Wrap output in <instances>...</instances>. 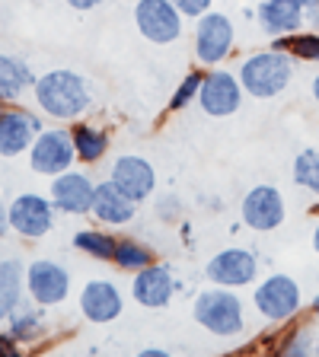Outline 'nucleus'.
Here are the masks:
<instances>
[{
	"label": "nucleus",
	"instance_id": "obj_30",
	"mask_svg": "<svg viewBox=\"0 0 319 357\" xmlns=\"http://www.w3.org/2000/svg\"><path fill=\"white\" fill-rule=\"evenodd\" d=\"M211 3H214V0H172V7H176L182 16H192V20L208 13Z\"/></svg>",
	"mask_w": 319,
	"mask_h": 357
},
{
	"label": "nucleus",
	"instance_id": "obj_10",
	"mask_svg": "<svg viewBox=\"0 0 319 357\" xmlns=\"http://www.w3.org/2000/svg\"><path fill=\"white\" fill-rule=\"evenodd\" d=\"M243 83H239V74H230V70H211L205 74L198 89V105L205 115L211 119H227L233 112H239L243 105Z\"/></svg>",
	"mask_w": 319,
	"mask_h": 357
},
{
	"label": "nucleus",
	"instance_id": "obj_17",
	"mask_svg": "<svg viewBox=\"0 0 319 357\" xmlns=\"http://www.w3.org/2000/svg\"><path fill=\"white\" fill-rule=\"evenodd\" d=\"M89 214L96 217L99 223H105V227H128L134 220V214H138V201L128 198L112 178H103V182H96V195H93Z\"/></svg>",
	"mask_w": 319,
	"mask_h": 357
},
{
	"label": "nucleus",
	"instance_id": "obj_13",
	"mask_svg": "<svg viewBox=\"0 0 319 357\" xmlns=\"http://www.w3.org/2000/svg\"><path fill=\"white\" fill-rule=\"evenodd\" d=\"M45 131L42 119L26 109H0V156L29 153L32 141Z\"/></svg>",
	"mask_w": 319,
	"mask_h": 357
},
{
	"label": "nucleus",
	"instance_id": "obj_15",
	"mask_svg": "<svg viewBox=\"0 0 319 357\" xmlns=\"http://www.w3.org/2000/svg\"><path fill=\"white\" fill-rule=\"evenodd\" d=\"M93 195H96V182L87 172L67 169L52 176V201L54 208L64 211V214H89Z\"/></svg>",
	"mask_w": 319,
	"mask_h": 357
},
{
	"label": "nucleus",
	"instance_id": "obj_28",
	"mask_svg": "<svg viewBox=\"0 0 319 357\" xmlns=\"http://www.w3.org/2000/svg\"><path fill=\"white\" fill-rule=\"evenodd\" d=\"M201 80H205V74H201V70H192V74L182 77V83L176 86V93H172V99H170V109L179 112V109H186L188 102H198Z\"/></svg>",
	"mask_w": 319,
	"mask_h": 357
},
{
	"label": "nucleus",
	"instance_id": "obj_37",
	"mask_svg": "<svg viewBox=\"0 0 319 357\" xmlns=\"http://www.w3.org/2000/svg\"><path fill=\"white\" fill-rule=\"evenodd\" d=\"M310 312H313V319H316V322H319V297H316V300H313V306H310Z\"/></svg>",
	"mask_w": 319,
	"mask_h": 357
},
{
	"label": "nucleus",
	"instance_id": "obj_38",
	"mask_svg": "<svg viewBox=\"0 0 319 357\" xmlns=\"http://www.w3.org/2000/svg\"><path fill=\"white\" fill-rule=\"evenodd\" d=\"M313 249L319 252V223H316V230H313Z\"/></svg>",
	"mask_w": 319,
	"mask_h": 357
},
{
	"label": "nucleus",
	"instance_id": "obj_6",
	"mask_svg": "<svg viewBox=\"0 0 319 357\" xmlns=\"http://www.w3.org/2000/svg\"><path fill=\"white\" fill-rule=\"evenodd\" d=\"M77 160L74 150V137H71V128H45L38 131V137L29 147V166L38 176H58L67 172Z\"/></svg>",
	"mask_w": 319,
	"mask_h": 357
},
{
	"label": "nucleus",
	"instance_id": "obj_25",
	"mask_svg": "<svg viewBox=\"0 0 319 357\" xmlns=\"http://www.w3.org/2000/svg\"><path fill=\"white\" fill-rule=\"evenodd\" d=\"M278 52H288L290 58L297 61H310V64H319V32H290V36L275 38Z\"/></svg>",
	"mask_w": 319,
	"mask_h": 357
},
{
	"label": "nucleus",
	"instance_id": "obj_36",
	"mask_svg": "<svg viewBox=\"0 0 319 357\" xmlns=\"http://www.w3.org/2000/svg\"><path fill=\"white\" fill-rule=\"evenodd\" d=\"M297 3H300L304 10H316V7H319V0H297Z\"/></svg>",
	"mask_w": 319,
	"mask_h": 357
},
{
	"label": "nucleus",
	"instance_id": "obj_21",
	"mask_svg": "<svg viewBox=\"0 0 319 357\" xmlns=\"http://www.w3.org/2000/svg\"><path fill=\"white\" fill-rule=\"evenodd\" d=\"M32 86H36V77L29 64L13 54H0V102H16Z\"/></svg>",
	"mask_w": 319,
	"mask_h": 357
},
{
	"label": "nucleus",
	"instance_id": "obj_22",
	"mask_svg": "<svg viewBox=\"0 0 319 357\" xmlns=\"http://www.w3.org/2000/svg\"><path fill=\"white\" fill-rule=\"evenodd\" d=\"M22 290H26V268L16 259H3L0 261V322H7L22 303Z\"/></svg>",
	"mask_w": 319,
	"mask_h": 357
},
{
	"label": "nucleus",
	"instance_id": "obj_1",
	"mask_svg": "<svg viewBox=\"0 0 319 357\" xmlns=\"http://www.w3.org/2000/svg\"><path fill=\"white\" fill-rule=\"evenodd\" d=\"M32 93H36L38 109L54 121H77L93 102L87 77L77 70H67V67L36 77Z\"/></svg>",
	"mask_w": 319,
	"mask_h": 357
},
{
	"label": "nucleus",
	"instance_id": "obj_16",
	"mask_svg": "<svg viewBox=\"0 0 319 357\" xmlns=\"http://www.w3.org/2000/svg\"><path fill=\"white\" fill-rule=\"evenodd\" d=\"M121 310H125V297H121V290L115 287L112 281L99 278V281H87L80 290V312L83 319L89 322H112L119 319Z\"/></svg>",
	"mask_w": 319,
	"mask_h": 357
},
{
	"label": "nucleus",
	"instance_id": "obj_4",
	"mask_svg": "<svg viewBox=\"0 0 319 357\" xmlns=\"http://www.w3.org/2000/svg\"><path fill=\"white\" fill-rule=\"evenodd\" d=\"M253 303L255 312L268 322H290L304 306L300 287L290 275H272L265 281L255 284L253 290Z\"/></svg>",
	"mask_w": 319,
	"mask_h": 357
},
{
	"label": "nucleus",
	"instance_id": "obj_7",
	"mask_svg": "<svg viewBox=\"0 0 319 357\" xmlns=\"http://www.w3.org/2000/svg\"><path fill=\"white\" fill-rule=\"evenodd\" d=\"M134 26L154 45H172L182 38V13L172 7V0H138Z\"/></svg>",
	"mask_w": 319,
	"mask_h": 357
},
{
	"label": "nucleus",
	"instance_id": "obj_29",
	"mask_svg": "<svg viewBox=\"0 0 319 357\" xmlns=\"http://www.w3.org/2000/svg\"><path fill=\"white\" fill-rule=\"evenodd\" d=\"M313 351V335L310 328H294V332L288 335V342L278 344V354H288V357H306Z\"/></svg>",
	"mask_w": 319,
	"mask_h": 357
},
{
	"label": "nucleus",
	"instance_id": "obj_34",
	"mask_svg": "<svg viewBox=\"0 0 319 357\" xmlns=\"http://www.w3.org/2000/svg\"><path fill=\"white\" fill-rule=\"evenodd\" d=\"M141 357H166V351L163 348H144Z\"/></svg>",
	"mask_w": 319,
	"mask_h": 357
},
{
	"label": "nucleus",
	"instance_id": "obj_33",
	"mask_svg": "<svg viewBox=\"0 0 319 357\" xmlns=\"http://www.w3.org/2000/svg\"><path fill=\"white\" fill-rule=\"evenodd\" d=\"M7 230H10V208L0 201V236H3Z\"/></svg>",
	"mask_w": 319,
	"mask_h": 357
},
{
	"label": "nucleus",
	"instance_id": "obj_24",
	"mask_svg": "<svg viewBox=\"0 0 319 357\" xmlns=\"http://www.w3.org/2000/svg\"><path fill=\"white\" fill-rule=\"evenodd\" d=\"M115 245H119V239L112 236V233H105V230H77L74 233V249L83 252V255H89V259L112 261Z\"/></svg>",
	"mask_w": 319,
	"mask_h": 357
},
{
	"label": "nucleus",
	"instance_id": "obj_35",
	"mask_svg": "<svg viewBox=\"0 0 319 357\" xmlns=\"http://www.w3.org/2000/svg\"><path fill=\"white\" fill-rule=\"evenodd\" d=\"M310 93H313V99H316V102H319V74L313 77V83H310Z\"/></svg>",
	"mask_w": 319,
	"mask_h": 357
},
{
	"label": "nucleus",
	"instance_id": "obj_19",
	"mask_svg": "<svg viewBox=\"0 0 319 357\" xmlns=\"http://www.w3.org/2000/svg\"><path fill=\"white\" fill-rule=\"evenodd\" d=\"M255 16H259L262 32H268L272 38L300 32V26L306 22V10L297 0H262L255 7Z\"/></svg>",
	"mask_w": 319,
	"mask_h": 357
},
{
	"label": "nucleus",
	"instance_id": "obj_2",
	"mask_svg": "<svg viewBox=\"0 0 319 357\" xmlns=\"http://www.w3.org/2000/svg\"><path fill=\"white\" fill-rule=\"evenodd\" d=\"M239 83L249 96L255 99H275L294 80V58L288 52L268 48V52H255L239 64Z\"/></svg>",
	"mask_w": 319,
	"mask_h": 357
},
{
	"label": "nucleus",
	"instance_id": "obj_31",
	"mask_svg": "<svg viewBox=\"0 0 319 357\" xmlns=\"http://www.w3.org/2000/svg\"><path fill=\"white\" fill-rule=\"evenodd\" d=\"M20 348H22V344L16 342V338H13V335H10V332H3V335H0V354H10V357H16V354H20Z\"/></svg>",
	"mask_w": 319,
	"mask_h": 357
},
{
	"label": "nucleus",
	"instance_id": "obj_27",
	"mask_svg": "<svg viewBox=\"0 0 319 357\" xmlns=\"http://www.w3.org/2000/svg\"><path fill=\"white\" fill-rule=\"evenodd\" d=\"M290 172H294V182H297L300 188L319 195V150L316 147L300 150V153L294 156V166H290Z\"/></svg>",
	"mask_w": 319,
	"mask_h": 357
},
{
	"label": "nucleus",
	"instance_id": "obj_11",
	"mask_svg": "<svg viewBox=\"0 0 319 357\" xmlns=\"http://www.w3.org/2000/svg\"><path fill=\"white\" fill-rule=\"evenodd\" d=\"M26 290H29V297L36 300V303H42L45 310H48V306H58V303H64L67 294H71V271L54 259H36L26 268Z\"/></svg>",
	"mask_w": 319,
	"mask_h": 357
},
{
	"label": "nucleus",
	"instance_id": "obj_32",
	"mask_svg": "<svg viewBox=\"0 0 319 357\" xmlns=\"http://www.w3.org/2000/svg\"><path fill=\"white\" fill-rule=\"evenodd\" d=\"M103 0H67V7H74V10H80V13H87V10H93V7H99Z\"/></svg>",
	"mask_w": 319,
	"mask_h": 357
},
{
	"label": "nucleus",
	"instance_id": "obj_18",
	"mask_svg": "<svg viewBox=\"0 0 319 357\" xmlns=\"http://www.w3.org/2000/svg\"><path fill=\"white\" fill-rule=\"evenodd\" d=\"M172 294H176L172 271L166 265H156V261L147 268H141L131 281V297L141 306H147V310H163V306L172 300Z\"/></svg>",
	"mask_w": 319,
	"mask_h": 357
},
{
	"label": "nucleus",
	"instance_id": "obj_20",
	"mask_svg": "<svg viewBox=\"0 0 319 357\" xmlns=\"http://www.w3.org/2000/svg\"><path fill=\"white\" fill-rule=\"evenodd\" d=\"M45 306L42 303H36V300H22L20 306L13 310V316L7 319V332L13 335L20 344H32V342H38L48 328H45Z\"/></svg>",
	"mask_w": 319,
	"mask_h": 357
},
{
	"label": "nucleus",
	"instance_id": "obj_26",
	"mask_svg": "<svg viewBox=\"0 0 319 357\" xmlns=\"http://www.w3.org/2000/svg\"><path fill=\"white\" fill-rule=\"evenodd\" d=\"M112 261H115L121 271H128V275H138L141 268L154 265V249H147V245L138 243V239H119Z\"/></svg>",
	"mask_w": 319,
	"mask_h": 357
},
{
	"label": "nucleus",
	"instance_id": "obj_14",
	"mask_svg": "<svg viewBox=\"0 0 319 357\" xmlns=\"http://www.w3.org/2000/svg\"><path fill=\"white\" fill-rule=\"evenodd\" d=\"M109 178L128 195V198L138 201V204H141V201H147L150 195H154V188H156L154 166H150L144 156H138V153H121L119 160L112 163Z\"/></svg>",
	"mask_w": 319,
	"mask_h": 357
},
{
	"label": "nucleus",
	"instance_id": "obj_8",
	"mask_svg": "<svg viewBox=\"0 0 319 357\" xmlns=\"http://www.w3.org/2000/svg\"><path fill=\"white\" fill-rule=\"evenodd\" d=\"M7 208H10V230H16L22 239H42L52 233L54 211H58L52 198L26 192V195H16Z\"/></svg>",
	"mask_w": 319,
	"mask_h": 357
},
{
	"label": "nucleus",
	"instance_id": "obj_12",
	"mask_svg": "<svg viewBox=\"0 0 319 357\" xmlns=\"http://www.w3.org/2000/svg\"><path fill=\"white\" fill-rule=\"evenodd\" d=\"M239 217L249 230H278L288 217V208H284V195L278 192L275 185H255L246 192L243 204H239Z\"/></svg>",
	"mask_w": 319,
	"mask_h": 357
},
{
	"label": "nucleus",
	"instance_id": "obj_23",
	"mask_svg": "<svg viewBox=\"0 0 319 357\" xmlns=\"http://www.w3.org/2000/svg\"><path fill=\"white\" fill-rule=\"evenodd\" d=\"M71 137H74V150L80 163H96L109 150V134L103 128L89 125V121H74L71 125Z\"/></svg>",
	"mask_w": 319,
	"mask_h": 357
},
{
	"label": "nucleus",
	"instance_id": "obj_3",
	"mask_svg": "<svg viewBox=\"0 0 319 357\" xmlns=\"http://www.w3.org/2000/svg\"><path fill=\"white\" fill-rule=\"evenodd\" d=\"M192 316L205 332L217 335V338H233L246 328L243 300L233 294V287H221V284H211L208 290H201L195 297Z\"/></svg>",
	"mask_w": 319,
	"mask_h": 357
},
{
	"label": "nucleus",
	"instance_id": "obj_9",
	"mask_svg": "<svg viewBox=\"0 0 319 357\" xmlns=\"http://www.w3.org/2000/svg\"><path fill=\"white\" fill-rule=\"evenodd\" d=\"M205 275H208L211 284H221V287H233V290L249 287L259 278V259L243 245H230V249H221L205 265Z\"/></svg>",
	"mask_w": 319,
	"mask_h": 357
},
{
	"label": "nucleus",
	"instance_id": "obj_5",
	"mask_svg": "<svg viewBox=\"0 0 319 357\" xmlns=\"http://www.w3.org/2000/svg\"><path fill=\"white\" fill-rule=\"evenodd\" d=\"M237 42V29H233L230 16L208 10L195 22V61L205 67H217L227 54L233 52Z\"/></svg>",
	"mask_w": 319,
	"mask_h": 357
}]
</instances>
